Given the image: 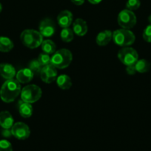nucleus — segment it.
Returning <instances> with one entry per match:
<instances>
[{"label":"nucleus","mask_w":151,"mask_h":151,"mask_svg":"<svg viewBox=\"0 0 151 151\" xmlns=\"http://www.w3.org/2000/svg\"><path fill=\"white\" fill-rule=\"evenodd\" d=\"M21 90V83L17 80H7L1 87L0 97L4 103H11L20 94Z\"/></svg>","instance_id":"obj_1"},{"label":"nucleus","mask_w":151,"mask_h":151,"mask_svg":"<svg viewBox=\"0 0 151 151\" xmlns=\"http://www.w3.org/2000/svg\"><path fill=\"white\" fill-rule=\"evenodd\" d=\"M20 39L24 46L30 49H36L41 46L44 41L43 36L39 31L35 29H25L21 33Z\"/></svg>","instance_id":"obj_2"},{"label":"nucleus","mask_w":151,"mask_h":151,"mask_svg":"<svg viewBox=\"0 0 151 151\" xmlns=\"http://www.w3.org/2000/svg\"><path fill=\"white\" fill-rule=\"evenodd\" d=\"M73 60V55L68 49H61L56 51L51 58V64L56 69H65L69 66Z\"/></svg>","instance_id":"obj_3"},{"label":"nucleus","mask_w":151,"mask_h":151,"mask_svg":"<svg viewBox=\"0 0 151 151\" xmlns=\"http://www.w3.org/2000/svg\"><path fill=\"white\" fill-rule=\"evenodd\" d=\"M113 41L120 47H128L135 42L136 36L132 31L128 29H116L113 32Z\"/></svg>","instance_id":"obj_4"},{"label":"nucleus","mask_w":151,"mask_h":151,"mask_svg":"<svg viewBox=\"0 0 151 151\" xmlns=\"http://www.w3.org/2000/svg\"><path fill=\"white\" fill-rule=\"evenodd\" d=\"M42 91L38 86L31 84L26 86L21 90V99L22 101L28 103H33L41 97Z\"/></svg>","instance_id":"obj_5"},{"label":"nucleus","mask_w":151,"mask_h":151,"mask_svg":"<svg viewBox=\"0 0 151 151\" xmlns=\"http://www.w3.org/2000/svg\"><path fill=\"white\" fill-rule=\"evenodd\" d=\"M118 58L123 64L127 66L136 63L139 60V55L135 49L130 47H124L118 51Z\"/></svg>","instance_id":"obj_6"},{"label":"nucleus","mask_w":151,"mask_h":151,"mask_svg":"<svg viewBox=\"0 0 151 151\" xmlns=\"http://www.w3.org/2000/svg\"><path fill=\"white\" fill-rule=\"evenodd\" d=\"M118 24L121 28L124 29H131L136 25L137 19L132 10L125 9L118 13Z\"/></svg>","instance_id":"obj_7"},{"label":"nucleus","mask_w":151,"mask_h":151,"mask_svg":"<svg viewBox=\"0 0 151 151\" xmlns=\"http://www.w3.org/2000/svg\"><path fill=\"white\" fill-rule=\"evenodd\" d=\"M10 129H11L12 136L19 140L27 139L30 134L29 126L22 122L14 123Z\"/></svg>","instance_id":"obj_8"},{"label":"nucleus","mask_w":151,"mask_h":151,"mask_svg":"<svg viewBox=\"0 0 151 151\" xmlns=\"http://www.w3.org/2000/svg\"><path fill=\"white\" fill-rule=\"evenodd\" d=\"M40 78L43 82L51 83L57 78V69L52 64L43 66L40 72Z\"/></svg>","instance_id":"obj_9"},{"label":"nucleus","mask_w":151,"mask_h":151,"mask_svg":"<svg viewBox=\"0 0 151 151\" xmlns=\"http://www.w3.org/2000/svg\"><path fill=\"white\" fill-rule=\"evenodd\" d=\"M38 31L43 37H50L56 32V26L53 20L50 19H44L40 23Z\"/></svg>","instance_id":"obj_10"},{"label":"nucleus","mask_w":151,"mask_h":151,"mask_svg":"<svg viewBox=\"0 0 151 151\" xmlns=\"http://www.w3.org/2000/svg\"><path fill=\"white\" fill-rule=\"evenodd\" d=\"M73 20V17L72 13L68 10L61 11L57 16L58 24L62 28L70 27Z\"/></svg>","instance_id":"obj_11"},{"label":"nucleus","mask_w":151,"mask_h":151,"mask_svg":"<svg viewBox=\"0 0 151 151\" xmlns=\"http://www.w3.org/2000/svg\"><path fill=\"white\" fill-rule=\"evenodd\" d=\"M73 30L76 35L78 36H84L88 31L87 22L84 19H80V18L76 19L73 24Z\"/></svg>","instance_id":"obj_12"},{"label":"nucleus","mask_w":151,"mask_h":151,"mask_svg":"<svg viewBox=\"0 0 151 151\" xmlns=\"http://www.w3.org/2000/svg\"><path fill=\"white\" fill-rule=\"evenodd\" d=\"M16 69L10 63H3L0 64V75L6 80L13 79L16 76Z\"/></svg>","instance_id":"obj_13"},{"label":"nucleus","mask_w":151,"mask_h":151,"mask_svg":"<svg viewBox=\"0 0 151 151\" xmlns=\"http://www.w3.org/2000/svg\"><path fill=\"white\" fill-rule=\"evenodd\" d=\"M16 80L20 83H28L32 81L34 77V73L29 68H24L16 73Z\"/></svg>","instance_id":"obj_14"},{"label":"nucleus","mask_w":151,"mask_h":151,"mask_svg":"<svg viewBox=\"0 0 151 151\" xmlns=\"http://www.w3.org/2000/svg\"><path fill=\"white\" fill-rule=\"evenodd\" d=\"M14 119L11 114L7 111L0 112V126L3 129H10L13 125Z\"/></svg>","instance_id":"obj_15"},{"label":"nucleus","mask_w":151,"mask_h":151,"mask_svg":"<svg viewBox=\"0 0 151 151\" xmlns=\"http://www.w3.org/2000/svg\"><path fill=\"white\" fill-rule=\"evenodd\" d=\"M113 39V32L109 29L102 31L97 35L96 38V44L99 46H106Z\"/></svg>","instance_id":"obj_16"},{"label":"nucleus","mask_w":151,"mask_h":151,"mask_svg":"<svg viewBox=\"0 0 151 151\" xmlns=\"http://www.w3.org/2000/svg\"><path fill=\"white\" fill-rule=\"evenodd\" d=\"M33 106H31V103H26V102L22 101L19 103V112L21 116L24 118H29L32 116Z\"/></svg>","instance_id":"obj_17"},{"label":"nucleus","mask_w":151,"mask_h":151,"mask_svg":"<svg viewBox=\"0 0 151 151\" xmlns=\"http://www.w3.org/2000/svg\"><path fill=\"white\" fill-rule=\"evenodd\" d=\"M56 84L58 86L63 90H67L70 88L72 86V81L71 78L67 75H61L57 77L56 79Z\"/></svg>","instance_id":"obj_18"},{"label":"nucleus","mask_w":151,"mask_h":151,"mask_svg":"<svg viewBox=\"0 0 151 151\" xmlns=\"http://www.w3.org/2000/svg\"><path fill=\"white\" fill-rule=\"evenodd\" d=\"M135 68L137 72L139 73H145L149 72L150 69V63L145 59H140L138 60L134 64Z\"/></svg>","instance_id":"obj_19"},{"label":"nucleus","mask_w":151,"mask_h":151,"mask_svg":"<svg viewBox=\"0 0 151 151\" xmlns=\"http://www.w3.org/2000/svg\"><path fill=\"white\" fill-rule=\"evenodd\" d=\"M41 47L43 52L47 53V54L53 55L56 52V44H55V43L53 41L50 39L43 41L41 44Z\"/></svg>","instance_id":"obj_20"},{"label":"nucleus","mask_w":151,"mask_h":151,"mask_svg":"<svg viewBox=\"0 0 151 151\" xmlns=\"http://www.w3.org/2000/svg\"><path fill=\"white\" fill-rule=\"evenodd\" d=\"M13 43L7 37H0V52H8L13 48Z\"/></svg>","instance_id":"obj_21"},{"label":"nucleus","mask_w":151,"mask_h":151,"mask_svg":"<svg viewBox=\"0 0 151 151\" xmlns=\"http://www.w3.org/2000/svg\"><path fill=\"white\" fill-rule=\"evenodd\" d=\"M60 36L64 42H70V41H73L74 38L73 30L70 27L62 28V31H61Z\"/></svg>","instance_id":"obj_22"},{"label":"nucleus","mask_w":151,"mask_h":151,"mask_svg":"<svg viewBox=\"0 0 151 151\" xmlns=\"http://www.w3.org/2000/svg\"><path fill=\"white\" fill-rule=\"evenodd\" d=\"M30 69H31L34 74H38L41 72V69H42L43 66L41 64L38 60H33L30 62L29 66H28Z\"/></svg>","instance_id":"obj_23"},{"label":"nucleus","mask_w":151,"mask_h":151,"mask_svg":"<svg viewBox=\"0 0 151 151\" xmlns=\"http://www.w3.org/2000/svg\"><path fill=\"white\" fill-rule=\"evenodd\" d=\"M38 60L41 63V64L43 66L51 64V58H50V55L47 54V53H41V54L38 55Z\"/></svg>","instance_id":"obj_24"},{"label":"nucleus","mask_w":151,"mask_h":151,"mask_svg":"<svg viewBox=\"0 0 151 151\" xmlns=\"http://www.w3.org/2000/svg\"><path fill=\"white\" fill-rule=\"evenodd\" d=\"M141 5L140 0H127L126 3V7L130 10H135L139 8Z\"/></svg>","instance_id":"obj_25"},{"label":"nucleus","mask_w":151,"mask_h":151,"mask_svg":"<svg viewBox=\"0 0 151 151\" xmlns=\"http://www.w3.org/2000/svg\"><path fill=\"white\" fill-rule=\"evenodd\" d=\"M0 151H13V147L7 140H0Z\"/></svg>","instance_id":"obj_26"},{"label":"nucleus","mask_w":151,"mask_h":151,"mask_svg":"<svg viewBox=\"0 0 151 151\" xmlns=\"http://www.w3.org/2000/svg\"><path fill=\"white\" fill-rule=\"evenodd\" d=\"M144 40L148 43H151V24H150L144 30L143 34H142Z\"/></svg>","instance_id":"obj_27"},{"label":"nucleus","mask_w":151,"mask_h":151,"mask_svg":"<svg viewBox=\"0 0 151 151\" xmlns=\"http://www.w3.org/2000/svg\"><path fill=\"white\" fill-rule=\"evenodd\" d=\"M126 72L128 75H133L136 73V68H135L134 65H130V66H127L126 68Z\"/></svg>","instance_id":"obj_28"},{"label":"nucleus","mask_w":151,"mask_h":151,"mask_svg":"<svg viewBox=\"0 0 151 151\" xmlns=\"http://www.w3.org/2000/svg\"><path fill=\"white\" fill-rule=\"evenodd\" d=\"M2 135L4 137H10L12 136L11 130L10 131V129H4L2 131Z\"/></svg>","instance_id":"obj_29"},{"label":"nucleus","mask_w":151,"mask_h":151,"mask_svg":"<svg viewBox=\"0 0 151 151\" xmlns=\"http://www.w3.org/2000/svg\"><path fill=\"white\" fill-rule=\"evenodd\" d=\"M70 1H72L74 4L78 6L82 5V4L84 3V0H70Z\"/></svg>","instance_id":"obj_30"},{"label":"nucleus","mask_w":151,"mask_h":151,"mask_svg":"<svg viewBox=\"0 0 151 151\" xmlns=\"http://www.w3.org/2000/svg\"><path fill=\"white\" fill-rule=\"evenodd\" d=\"M102 1V0H88L89 2H90V4H99V3H100Z\"/></svg>","instance_id":"obj_31"},{"label":"nucleus","mask_w":151,"mask_h":151,"mask_svg":"<svg viewBox=\"0 0 151 151\" xmlns=\"http://www.w3.org/2000/svg\"><path fill=\"white\" fill-rule=\"evenodd\" d=\"M148 22H149L150 24H151V15H150L149 16H148Z\"/></svg>","instance_id":"obj_32"},{"label":"nucleus","mask_w":151,"mask_h":151,"mask_svg":"<svg viewBox=\"0 0 151 151\" xmlns=\"http://www.w3.org/2000/svg\"><path fill=\"white\" fill-rule=\"evenodd\" d=\"M1 10H2V6H1V4H0V13H1Z\"/></svg>","instance_id":"obj_33"}]
</instances>
